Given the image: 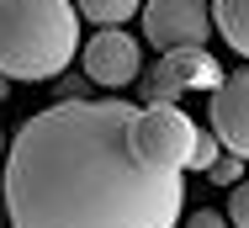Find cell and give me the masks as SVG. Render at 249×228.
I'll use <instances>...</instances> for the list:
<instances>
[{"label":"cell","mask_w":249,"mask_h":228,"mask_svg":"<svg viewBox=\"0 0 249 228\" xmlns=\"http://www.w3.org/2000/svg\"><path fill=\"white\" fill-rule=\"evenodd\" d=\"M127 101H58L27 117L5 159L11 228H180L186 175L154 165Z\"/></svg>","instance_id":"6da1fadb"},{"label":"cell","mask_w":249,"mask_h":228,"mask_svg":"<svg viewBox=\"0 0 249 228\" xmlns=\"http://www.w3.org/2000/svg\"><path fill=\"white\" fill-rule=\"evenodd\" d=\"M80 53L74 0H0V75L5 80H53Z\"/></svg>","instance_id":"7a4b0ae2"},{"label":"cell","mask_w":249,"mask_h":228,"mask_svg":"<svg viewBox=\"0 0 249 228\" xmlns=\"http://www.w3.org/2000/svg\"><path fill=\"white\" fill-rule=\"evenodd\" d=\"M228 75H223V64L207 53V48H170V53H159L149 69H143V80H138V95H143V106H175L180 95L191 91H217Z\"/></svg>","instance_id":"3957f363"},{"label":"cell","mask_w":249,"mask_h":228,"mask_svg":"<svg viewBox=\"0 0 249 228\" xmlns=\"http://www.w3.org/2000/svg\"><path fill=\"white\" fill-rule=\"evenodd\" d=\"M133 138H138V149L149 154L154 165L186 175V170H191V154H196V143H201V128L180 106H138Z\"/></svg>","instance_id":"277c9868"},{"label":"cell","mask_w":249,"mask_h":228,"mask_svg":"<svg viewBox=\"0 0 249 228\" xmlns=\"http://www.w3.org/2000/svg\"><path fill=\"white\" fill-rule=\"evenodd\" d=\"M212 27V0H149L143 5V38L159 53L170 48H207Z\"/></svg>","instance_id":"5b68a950"},{"label":"cell","mask_w":249,"mask_h":228,"mask_svg":"<svg viewBox=\"0 0 249 228\" xmlns=\"http://www.w3.org/2000/svg\"><path fill=\"white\" fill-rule=\"evenodd\" d=\"M80 64L85 75L106 85V91H122L133 80H143V53H138V38H127L122 27H101L90 43L80 48Z\"/></svg>","instance_id":"8992f818"},{"label":"cell","mask_w":249,"mask_h":228,"mask_svg":"<svg viewBox=\"0 0 249 228\" xmlns=\"http://www.w3.org/2000/svg\"><path fill=\"white\" fill-rule=\"evenodd\" d=\"M207 122H212L217 143L249 165V64L233 69V75L212 91V101H207Z\"/></svg>","instance_id":"52a82bcc"},{"label":"cell","mask_w":249,"mask_h":228,"mask_svg":"<svg viewBox=\"0 0 249 228\" xmlns=\"http://www.w3.org/2000/svg\"><path fill=\"white\" fill-rule=\"evenodd\" d=\"M212 27L239 58H249V0H212Z\"/></svg>","instance_id":"ba28073f"},{"label":"cell","mask_w":249,"mask_h":228,"mask_svg":"<svg viewBox=\"0 0 249 228\" xmlns=\"http://www.w3.org/2000/svg\"><path fill=\"white\" fill-rule=\"evenodd\" d=\"M74 11L96 27H122L127 16H138V0H74Z\"/></svg>","instance_id":"9c48e42d"},{"label":"cell","mask_w":249,"mask_h":228,"mask_svg":"<svg viewBox=\"0 0 249 228\" xmlns=\"http://www.w3.org/2000/svg\"><path fill=\"white\" fill-rule=\"evenodd\" d=\"M207 181H212V186H239V181H244V159L223 149V154H217V165L207 170Z\"/></svg>","instance_id":"30bf717a"},{"label":"cell","mask_w":249,"mask_h":228,"mask_svg":"<svg viewBox=\"0 0 249 228\" xmlns=\"http://www.w3.org/2000/svg\"><path fill=\"white\" fill-rule=\"evenodd\" d=\"M217 154H223V143H217V133H201L196 154H191V170H196V175H207V170L217 165Z\"/></svg>","instance_id":"8fae6325"},{"label":"cell","mask_w":249,"mask_h":228,"mask_svg":"<svg viewBox=\"0 0 249 228\" xmlns=\"http://www.w3.org/2000/svg\"><path fill=\"white\" fill-rule=\"evenodd\" d=\"M228 223L233 228H249V181L233 186V196H228Z\"/></svg>","instance_id":"7c38bea8"},{"label":"cell","mask_w":249,"mask_h":228,"mask_svg":"<svg viewBox=\"0 0 249 228\" xmlns=\"http://www.w3.org/2000/svg\"><path fill=\"white\" fill-rule=\"evenodd\" d=\"M186 228H233V223H228L223 212H212V207H201V212H191V218H186Z\"/></svg>","instance_id":"4fadbf2b"},{"label":"cell","mask_w":249,"mask_h":228,"mask_svg":"<svg viewBox=\"0 0 249 228\" xmlns=\"http://www.w3.org/2000/svg\"><path fill=\"white\" fill-rule=\"evenodd\" d=\"M5 95H11V80H5V75H0V101H5Z\"/></svg>","instance_id":"5bb4252c"},{"label":"cell","mask_w":249,"mask_h":228,"mask_svg":"<svg viewBox=\"0 0 249 228\" xmlns=\"http://www.w3.org/2000/svg\"><path fill=\"white\" fill-rule=\"evenodd\" d=\"M0 223H5V196H0Z\"/></svg>","instance_id":"9a60e30c"},{"label":"cell","mask_w":249,"mask_h":228,"mask_svg":"<svg viewBox=\"0 0 249 228\" xmlns=\"http://www.w3.org/2000/svg\"><path fill=\"white\" fill-rule=\"evenodd\" d=\"M0 149H5V133H0Z\"/></svg>","instance_id":"2e32d148"}]
</instances>
